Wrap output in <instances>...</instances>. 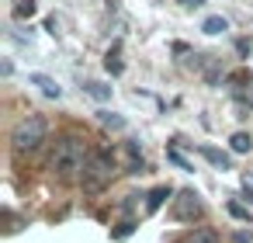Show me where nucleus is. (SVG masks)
<instances>
[{
    "label": "nucleus",
    "mask_w": 253,
    "mask_h": 243,
    "mask_svg": "<svg viewBox=\"0 0 253 243\" xmlns=\"http://www.w3.org/2000/svg\"><path fill=\"white\" fill-rule=\"evenodd\" d=\"M90 146H87V139L84 136H63L59 143H56V153H52V160H49V167H52V174L59 177V181H84V170H87V163H90Z\"/></svg>",
    "instance_id": "nucleus-1"
},
{
    "label": "nucleus",
    "mask_w": 253,
    "mask_h": 243,
    "mask_svg": "<svg viewBox=\"0 0 253 243\" xmlns=\"http://www.w3.org/2000/svg\"><path fill=\"white\" fill-rule=\"evenodd\" d=\"M45 136H49V122H45V115H25L14 129H11V153L14 156H28V153H35L42 143H45Z\"/></svg>",
    "instance_id": "nucleus-2"
},
{
    "label": "nucleus",
    "mask_w": 253,
    "mask_h": 243,
    "mask_svg": "<svg viewBox=\"0 0 253 243\" xmlns=\"http://www.w3.org/2000/svg\"><path fill=\"white\" fill-rule=\"evenodd\" d=\"M115 174H118V163H115V153H108V149H94L90 153V163H87V170H84V188L87 191H101V188H108L111 181H115Z\"/></svg>",
    "instance_id": "nucleus-3"
},
{
    "label": "nucleus",
    "mask_w": 253,
    "mask_h": 243,
    "mask_svg": "<svg viewBox=\"0 0 253 243\" xmlns=\"http://www.w3.org/2000/svg\"><path fill=\"white\" fill-rule=\"evenodd\" d=\"M201 212H205V205H201L198 191H180L177 201H173V212H170V215H173L177 222H194Z\"/></svg>",
    "instance_id": "nucleus-4"
},
{
    "label": "nucleus",
    "mask_w": 253,
    "mask_h": 243,
    "mask_svg": "<svg viewBox=\"0 0 253 243\" xmlns=\"http://www.w3.org/2000/svg\"><path fill=\"white\" fill-rule=\"evenodd\" d=\"M28 80H32V84H35V87H39L45 97H63V87H59L52 77H45V73H32Z\"/></svg>",
    "instance_id": "nucleus-5"
},
{
    "label": "nucleus",
    "mask_w": 253,
    "mask_h": 243,
    "mask_svg": "<svg viewBox=\"0 0 253 243\" xmlns=\"http://www.w3.org/2000/svg\"><path fill=\"white\" fill-rule=\"evenodd\" d=\"M180 243H218V233H215L211 226H198V229H191Z\"/></svg>",
    "instance_id": "nucleus-6"
},
{
    "label": "nucleus",
    "mask_w": 253,
    "mask_h": 243,
    "mask_svg": "<svg viewBox=\"0 0 253 243\" xmlns=\"http://www.w3.org/2000/svg\"><path fill=\"white\" fill-rule=\"evenodd\" d=\"M170 194H173V188H170V184H160V188H153V191H149V198H146V212H156V208H160V205H163Z\"/></svg>",
    "instance_id": "nucleus-7"
},
{
    "label": "nucleus",
    "mask_w": 253,
    "mask_h": 243,
    "mask_svg": "<svg viewBox=\"0 0 253 243\" xmlns=\"http://www.w3.org/2000/svg\"><path fill=\"white\" fill-rule=\"evenodd\" d=\"M198 153L208 160V163H215V167H222V170H229V156L222 153V149H215V146H198Z\"/></svg>",
    "instance_id": "nucleus-8"
},
{
    "label": "nucleus",
    "mask_w": 253,
    "mask_h": 243,
    "mask_svg": "<svg viewBox=\"0 0 253 243\" xmlns=\"http://www.w3.org/2000/svg\"><path fill=\"white\" fill-rule=\"evenodd\" d=\"M104 66H108V73H115V77L125 70V63H122V46H111V49H108V56H104Z\"/></svg>",
    "instance_id": "nucleus-9"
},
{
    "label": "nucleus",
    "mask_w": 253,
    "mask_h": 243,
    "mask_svg": "<svg viewBox=\"0 0 253 243\" xmlns=\"http://www.w3.org/2000/svg\"><path fill=\"white\" fill-rule=\"evenodd\" d=\"M225 28H229V21H225V18H218V14L205 18V25H201V32H205V35H222Z\"/></svg>",
    "instance_id": "nucleus-10"
},
{
    "label": "nucleus",
    "mask_w": 253,
    "mask_h": 243,
    "mask_svg": "<svg viewBox=\"0 0 253 243\" xmlns=\"http://www.w3.org/2000/svg\"><path fill=\"white\" fill-rule=\"evenodd\" d=\"M35 11H39V4H35V0H18V4H14V11H11V14H14L18 21H25V18H32Z\"/></svg>",
    "instance_id": "nucleus-11"
},
{
    "label": "nucleus",
    "mask_w": 253,
    "mask_h": 243,
    "mask_svg": "<svg viewBox=\"0 0 253 243\" xmlns=\"http://www.w3.org/2000/svg\"><path fill=\"white\" fill-rule=\"evenodd\" d=\"M167 160H170V163H177V167H180V170H187V174L194 170V163H191V160H187L177 146H170V149H167Z\"/></svg>",
    "instance_id": "nucleus-12"
},
{
    "label": "nucleus",
    "mask_w": 253,
    "mask_h": 243,
    "mask_svg": "<svg viewBox=\"0 0 253 243\" xmlns=\"http://www.w3.org/2000/svg\"><path fill=\"white\" fill-rule=\"evenodd\" d=\"M229 146H232V153H250V146H253V139H250L246 132H236V136L229 139Z\"/></svg>",
    "instance_id": "nucleus-13"
},
{
    "label": "nucleus",
    "mask_w": 253,
    "mask_h": 243,
    "mask_svg": "<svg viewBox=\"0 0 253 243\" xmlns=\"http://www.w3.org/2000/svg\"><path fill=\"white\" fill-rule=\"evenodd\" d=\"M87 94H90V97H97V101H108V97H111V87H104V84L90 80V84H87Z\"/></svg>",
    "instance_id": "nucleus-14"
},
{
    "label": "nucleus",
    "mask_w": 253,
    "mask_h": 243,
    "mask_svg": "<svg viewBox=\"0 0 253 243\" xmlns=\"http://www.w3.org/2000/svg\"><path fill=\"white\" fill-rule=\"evenodd\" d=\"M101 125H108V129H125V118L115 115V111H101Z\"/></svg>",
    "instance_id": "nucleus-15"
},
{
    "label": "nucleus",
    "mask_w": 253,
    "mask_h": 243,
    "mask_svg": "<svg viewBox=\"0 0 253 243\" xmlns=\"http://www.w3.org/2000/svg\"><path fill=\"white\" fill-rule=\"evenodd\" d=\"M225 208H229V215H236V219H250V212H246V208H243L239 201H229Z\"/></svg>",
    "instance_id": "nucleus-16"
},
{
    "label": "nucleus",
    "mask_w": 253,
    "mask_h": 243,
    "mask_svg": "<svg viewBox=\"0 0 253 243\" xmlns=\"http://www.w3.org/2000/svg\"><path fill=\"white\" fill-rule=\"evenodd\" d=\"M232 243H253V236H250V233H236Z\"/></svg>",
    "instance_id": "nucleus-17"
},
{
    "label": "nucleus",
    "mask_w": 253,
    "mask_h": 243,
    "mask_svg": "<svg viewBox=\"0 0 253 243\" xmlns=\"http://www.w3.org/2000/svg\"><path fill=\"white\" fill-rule=\"evenodd\" d=\"M243 191H246V194H250V201H253V181H250V177H243Z\"/></svg>",
    "instance_id": "nucleus-18"
},
{
    "label": "nucleus",
    "mask_w": 253,
    "mask_h": 243,
    "mask_svg": "<svg viewBox=\"0 0 253 243\" xmlns=\"http://www.w3.org/2000/svg\"><path fill=\"white\" fill-rule=\"evenodd\" d=\"M184 7H201V0H180Z\"/></svg>",
    "instance_id": "nucleus-19"
}]
</instances>
